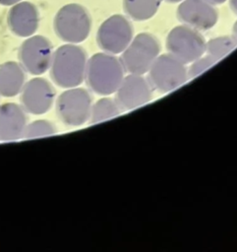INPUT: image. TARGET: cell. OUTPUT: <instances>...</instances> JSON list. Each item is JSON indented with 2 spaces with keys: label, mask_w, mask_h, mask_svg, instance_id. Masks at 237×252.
Listing matches in <instances>:
<instances>
[{
  "label": "cell",
  "mask_w": 237,
  "mask_h": 252,
  "mask_svg": "<svg viewBox=\"0 0 237 252\" xmlns=\"http://www.w3.org/2000/svg\"><path fill=\"white\" fill-rule=\"evenodd\" d=\"M158 39L149 32L138 33L122 52L121 64L129 74L144 75L148 73L159 55Z\"/></svg>",
  "instance_id": "1"
},
{
  "label": "cell",
  "mask_w": 237,
  "mask_h": 252,
  "mask_svg": "<svg viewBox=\"0 0 237 252\" xmlns=\"http://www.w3.org/2000/svg\"><path fill=\"white\" fill-rule=\"evenodd\" d=\"M147 79L152 90L168 93L186 82L188 72L183 62L167 53L157 56L148 71Z\"/></svg>",
  "instance_id": "2"
},
{
  "label": "cell",
  "mask_w": 237,
  "mask_h": 252,
  "mask_svg": "<svg viewBox=\"0 0 237 252\" xmlns=\"http://www.w3.org/2000/svg\"><path fill=\"white\" fill-rule=\"evenodd\" d=\"M206 43L200 31L186 25L173 28L166 37L168 53L184 64L191 63L206 53Z\"/></svg>",
  "instance_id": "3"
},
{
  "label": "cell",
  "mask_w": 237,
  "mask_h": 252,
  "mask_svg": "<svg viewBox=\"0 0 237 252\" xmlns=\"http://www.w3.org/2000/svg\"><path fill=\"white\" fill-rule=\"evenodd\" d=\"M91 20L88 9L78 3H70L59 9L54 19L57 33L70 41H82L89 33Z\"/></svg>",
  "instance_id": "4"
},
{
  "label": "cell",
  "mask_w": 237,
  "mask_h": 252,
  "mask_svg": "<svg viewBox=\"0 0 237 252\" xmlns=\"http://www.w3.org/2000/svg\"><path fill=\"white\" fill-rule=\"evenodd\" d=\"M131 22L123 15H113L106 19L97 32L99 46L111 53H121L133 39Z\"/></svg>",
  "instance_id": "5"
},
{
  "label": "cell",
  "mask_w": 237,
  "mask_h": 252,
  "mask_svg": "<svg viewBox=\"0 0 237 252\" xmlns=\"http://www.w3.org/2000/svg\"><path fill=\"white\" fill-rule=\"evenodd\" d=\"M178 20L198 31L213 28L218 20L215 5L207 0H183L177 8Z\"/></svg>",
  "instance_id": "6"
},
{
  "label": "cell",
  "mask_w": 237,
  "mask_h": 252,
  "mask_svg": "<svg viewBox=\"0 0 237 252\" xmlns=\"http://www.w3.org/2000/svg\"><path fill=\"white\" fill-rule=\"evenodd\" d=\"M151 94L152 88L147 78L143 75L129 74L118 87V104L127 110H132L148 102Z\"/></svg>",
  "instance_id": "7"
},
{
  "label": "cell",
  "mask_w": 237,
  "mask_h": 252,
  "mask_svg": "<svg viewBox=\"0 0 237 252\" xmlns=\"http://www.w3.org/2000/svg\"><path fill=\"white\" fill-rule=\"evenodd\" d=\"M39 14L36 6L30 1H20L12 5L8 13V24L11 30L27 35L33 32L38 26Z\"/></svg>",
  "instance_id": "8"
},
{
  "label": "cell",
  "mask_w": 237,
  "mask_h": 252,
  "mask_svg": "<svg viewBox=\"0 0 237 252\" xmlns=\"http://www.w3.org/2000/svg\"><path fill=\"white\" fill-rule=\"evenodd\" d=\"M160 6V0H123V9L134 21H147L153 17Z\"/></svg>",
  "instance_id": "9"
},
{
  "label": "cell",
  "mask_w": 237,
  "mask_h": 252,
  "mask_svg": "<svg viewBox=\"0 0 237 252\" xmlns=\"http://www.w3.org/2000/svg\"><path fill=\"white\" fill-rule=\"evenodd\" d=\"M237 46V41L232 35H222L209 39L206 43V54L216 62L230 53Z\"/></svg>",
  "instance_id": "10"
},
{
  "label": "cell",
  "mask_w": 237,
  "mask_h": 252,
  "mask_svg": "<svg viewBox=\"0 0 237 252\" xmlns=\"http://www.w3.org/2000/svg\"><path fill=\"white\" fill-rule=\"evenodd\" d=\"M191 63L192 64L190 65L189 69L187 70L188 78H195V77L201 75L203 72H205L206 70L210 68L212 65H214L216 63V61L213 60L207 54H206V55L204 54Z\"/></svg>",
  "instance_id": "11"
},
{
  "label": "cell",
  "mask_w": 237,
  "mask_h": 252,
  "mask_svg": "<svg viewBox=\"0 0 237 252\" xmlns=\"http://www.w3.org/2000/svg\"><path fill=\"white\" fill-rule=\"evenodd\" d=\"M22 0H0V5L3 6H12L18 2H20Z\"/></svg>",
  "instance_id": "12"
},
{
  "label": "cell",
  "mask_w": 237,
  "mask_h": 252,
  "mask_svg": "<svg viewBox=\"0 0 237 252\" xmlns=\"http://www.w3.org/2000/svg\"><path fill=\"white\" fill-rule=\"evenodd\" d=\"M229 6L232 12L237 15V0H229Z\"/></svg>",
  "instance_id": "13"
},
{
  "label": "cell",
  "mask_w": 237,
  "mask_h": 252,
  "mask_svg": "<svg viewBox=\"0 0 237 252\" xmlns=\"http://www.w3.org/2000/svg\"><path fill=\"white\" fill-rule=\"evenodd\" d=\"M232 36L235 38V40L237 41V21L234 23L233 28H232Z\"/></svg>",
  "instance_id": "14"
},
{
  "label": "cell",
  "mask_w": 237,
  "mask_h": 252,
  "mask_svg": "<svg viewBox=\"0 0 237 252\" xmlns=\"http://www.w3.org/2000/svg\"><path fill=\"white\" fill-rule=\"evenodd\" d=\"M207 1H209L213 5H220V4H223L224 2H226L227 0H207Z\"/></svg>",
  "instance_id": "15"
},
{
  "label": "cell",
  "mask_w": 237,
  "mask_h": 252,
  "mask_svg": "<svg viewBox=\"0 0 237 252\" xmlns=\"http://www.w3.org/2000/svg\"><path fill=\"white\" fill-rule=\"evenodd\" d=\"M164 1H166L168 3H179V2H181L183 0H164Z\"/></svg>",
  "instance_id": "16"
}]
</instances>
